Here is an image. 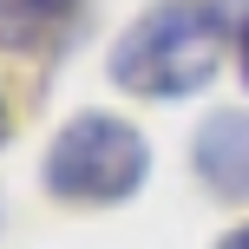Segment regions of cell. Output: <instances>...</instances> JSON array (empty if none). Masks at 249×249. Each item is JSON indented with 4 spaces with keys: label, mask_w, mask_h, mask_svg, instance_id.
<instances>
[{
    "label": "cell",
    "mask_w": 249,
    "mask_h": 249,
    "mask_svg": "<svg viewBox=\"0 0 249 249\" xmlns=\"http://www.w3.org/2000/svg\"><path fill=\"white\" fill-rule=\"evenodd\" d=\"M223 39H230L223 0H158L118 33L105 72L131 99H184L216 79Z\"/></svg>",
    "instance_id": "6da1fadb"
},
{
    "label": "cell",
    "mask_w": 249,
    "mask_h": 249,
    "mask_svg": "<svg viewBox=\"0 0 249 249\" xmlns=\"http://www.w3.org/2000/svg\"><path fill=\"white\" fill-rule=\"evenodd\" d=\"M151 177V144L131 118L79 112L46 144V190L59 203H124Z\"/></svg>",
    "instance_id": "7a4b0ae2"
},
{
    "label": "cell",
    "mask_w": 249,
    "mask_h": 249,
    "mask_svg": "<svg viewBox=\"0 0 249 249\" xmlns=\"http://www.w3.org/2000/svg\"><path fill=\"white\" fill-rule=\"evenodd\" d=\"M190 164L223 203H243L249 197V112H210L197 124Z\"/></svg>",
    "instance_id": "3957f363"
},
{
    "label": "cell",
    "mask_w": 249,
    "mask_h": 249,
    "mask_svg": "<svg viewBox=\"0 0 249 249\" xmlns=\"http://www.w3.org/2000/svg\"><path fill=\"white\" fill-rule=\"evenodd\" d=\"M86 0H0V46L7 53H39Z\"/></svg>",
    "instance_id": "277c9868"
},
{
    "label": "cell",
    "mask_w": 249,
    "mask_h": 249,
    "mask_svg": "<svg viewBox=\"0 0 249 249\" xmlns=\"http://www.w3.org/2000/svg\"><path fill=\"white\" fill-rule=\"evenodd\" d=\"M236 66H243V86H249V13H243V33H236Z\"/></svg>",
    "instance_id": "5b68a950"
},
{
    "label": "cell",
    "mask_w": 249,
    "mask_h": 249,
    "mask_svg": "<svg viewBox=\"0 0 249 249\" xmlns=\"http://www.w3.org/2000/svg\"><path fill=\"white\" fill-rule=\"evenodd\" d=\"M216 249H249V223H243V230H230V236L216 243Z\"/></svg>",
    "instance_id": "8992f818"
},
{
    "label": "cell",
    "mask_w": 249,
    "mask_h": 249,
    "mask_svg": "<svg viewBox=\"0 0 249 249\" xmlns=\"http://www.w3.org/2000/svg\"><path fill=\"white\" fill-rule=\"evenodd\" d=\"M0 138H7V99H0Z\"/></svg>",
    "instance_id": "52a82bcc"
}]
</instances>
